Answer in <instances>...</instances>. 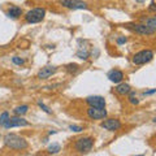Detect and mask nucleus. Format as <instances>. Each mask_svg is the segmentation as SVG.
Segmentation results:
<instances>
[{"mask_svg":"<svg viewBox=\"0 0 156 156\" xmlns=\"http://www.w3.org/2000/svg\"><path fill=\"white\" fill-rule=\"evenodd\" d=\"M4 143H5L7 147L16 151H22L27 148V140L23 136H20L17 134H12V133L4 135Z\"/></svg>","mask_w":156,"mask_h":156,"instance_id":"nucleus-1","label":"nucleus"},{"mask_svg":"<svg viewBox=\"0 0 156 156\" xmlns=\"http://www.w3.org/2000/svg\"><path fill=\"white\" fill-rule=\"evenodd\" d=\"M46 16L44 8H34L25 14V21L27 23H38L41 22Z\"/></svg>","mask_w":156,"mask_h":156,"instance_id":"nucleus-2","label":"nucleus"},{"mask_svg":"<svg viewBox=\"0 0 156 156\" xmlns=\"http://www.w3.org/2000/svg\"><path fill=\"white\" fill-rule=\"evenodd\" d=\"M152 58H154V52L152 51L151 50H143V51L136 52L133 56V62L135 65H143V64L150 62Z\"/></svg>","mask_w":156,"mask_h":156,"instance_id":"nucleus-3","label":"nucleus"},{"mask_svg":"<svg viewBox=\"0 0 156 156\" xmlns=\"http://www.w3.org/2000/svg\"><path fill=\"white\" fill-rule=\"evenodd\" d=\"M94 146V139L91 136H82V138H78L76 140L74 147L78 152H89Z\"/></svg>","mask_w":156,"mask_h":156,"instance_id":"nucleus-4","label":"nucleus"},{"mask_svg":"<svg viewBox=\"0 0 156 156\" xmlns=\"http://www.w3.org/2000/svg\"><path fill=\"white\" fill-rule=\"evenodd\" d=\"M126 27H128L129 30L136 33V34H142V35H150V34L155 33V30L148 27L146 23H128Z\"/></svg>","mask_w":156,"mask_h":156,"instance_id":"nucleus-5","label":"nucleus"},{"mask_svg":"<svg viewBox=\"0 0 156 156\" xmlns=\"http://www.w3.org/2000/svg\"><path fill=\"white\" fill-rule=\"evenodd\" d=\"M29 121L25 119H22L21 116H14V117H9L8 121L4 124L5 129H11V128H21V126H29Z\"/></svg>","mask_w":156,"mask_h":156,"instance_id":"nucleus-6","label":"nucleus"},{"mask_svg":"<svg viewBox=\"0 0 156 156\" xmlns=\"http://www.w3.org/2000/svg\"><path fill=\"white\" fill-rule=\"evenodd\" d=\"M58 3L69 9H87V3L82 0H58Z\"/></svg>","mask_w":156,"mask_h":156,"instance_id":"nucleus-7","label":"nucleus"},{"mask_svg":"<svg viewBox=\"0 0 156 156\" xmlns=\"http://www.w3.org/2000/svg\"><path fill=\"white\" fill-rule=\"evenodd\" d=\"M87 116L91 120H101L107 117V111L104 108H95V107H89L87 109Z\"/></svg>","mask_w":156,"mask_h":156,"instance_id":"nucleus-8","label":"nucleus"},{"mask_svg":"<svg viewBox=\"0 0 156 156\" xmlns=\"http://www.w3.org/2000/svg\"><path fill=\"white\" fill-rule=\"evenodd\" d=\"M100 126L103 129L105 130H109V131H116V130H119L121 129V122H120V120H117V119H108V120H104L103 122L100 124Z\"/></svg>","mask_w":156,"mask_h":156,"instance_id":"nucleus-9","label":"nucleus"},{"mask_svg":"<svg viewBox=\"0 0 156 156\" xmlns=\"http://www.w3.org/2000/svg\"><path fill=\"white\" fill-rule=\"evenodd\" d=\"M87 104L90 107H95V108H105V99L103 96H89L86 99Z\"/></svg>","mask_w":156,"mask_h":156,"instance_id":"nucleus-10","label":"nucleus"},{"mask_svg":"<svg viewBox=\"0 0 156 156\" xmlns=\"http://www.w3.org/2000/svg\"><path fill=\"white\" fill-rule=\"evenodd\" d=\"M56 72H57L56 66H51V65L44 66V68H42V69L38 72V78L39 80H47V78H50L51 76L55 74Z\"/></svg>","mask_w":156,"mask_h":156,"instance_id":"nucleus-11","label":"nucleus"},{"mask_svg":"<svg viewBox=\"0 0 156 156\" xmlns=\"http://www.w3.org/2000/svg\"><path fill=\"white\" fill-rule=\"evenodd\" d=\"M108 78L113 83H121V81L124 80V73L119 69H113L108 73Z\"/></svg>","mask_w":156,"mask_h":156,"instance_id":"nucleus-12","label":"nucleus"},{"mask_svg":"<svg viewBox=\"0 0 156 156\" xmlns=\"http://www.w3.org/2000/svg\"><path fill=\"white\" fill-rule=\"evenodd\" d=\"M115 90H116V92L119 95H126V94H129V92L131 91V87L128 83H119Z\"/></svg>","mask_w":156,"mask_h":156,"instance_id":"nucleus-13","label":"nucleus"},{"mask_svg":"<svg viewBox=\"0 0 156 156\" xmlns=\"http://www.w3.org/2000/svg\"><path fill=\"white\" fill-rule=\"evenodd\" d=\"M7 14H8L9 17H12V18H18L22 14V9L20 8V7H17V5H12L11 8L8 9V13Z\"/></svg>","mask_w":156,"mask_h":156,"instance_id":"nucleus-14","label":"nucleus"},{"mask_svg":"<svg viewBox=\"0 0 156 156\" xmlns=\"http://www.w3.org/2000/svg\"><path fill=\"white\" fill-rule=\"evenodd\" d=\"M27 111H29V107L23 104V105L16 107V108H14V111H13V112H14V115H16V116H22V115H25Z\"/></svg>","mask_w":156,"mask_h":156,"instance_id":"nucleus-15","label":"nucleus"},{"mask_svg":"<svg viewBox=\"0 0 156 156\" xmlns=\"http://www.w3.org/2000/svg\"><path fill=\"white\" fill-rule=\"evenodd\" d=\"M47 151H48V154L55 155V154H57V152H60V151H61V146L57 144V143H53V144H51V146H48Z\"/></svg>","mask_w":156,"mask_h":156,"instance_id":"nucleus-16","label":"nucleus"},{"mask_svg":"<svg viewBox=\"0 0 156 156\" xmlns=\"http://www.w3.org/2000/svg\"><path fill=\"white\" fill-rule=\"evenodd\" d=\"M146 25H147L148 27H151L152 30H155V31H156V16L150 17V18L146 20Z\"/></svg>","mask_w":156,"mask_h":156,"instance_id":"nucleus-17","label":"nucleus"},{"mask_svg":"<svg viewBox=\"0 0 156 156\" xmlns=\"http://www.w3.org/2000/svg\"><path fill=\"white\" fill-rule=\"evenodd\" d=\"M128 100H129V103L133 104V105H136V104L139 103V100L136 99V95H135L134 91H130V92H129V99H128Z\"/></svg>","mask_w":156,"mask_h":156,"instance_id":"nucleus-18","label":"nucleus"},{"mask_svg":"<svg viewBox=\"0 0 156 156\" xmlns=\"http://www.w3.org/2000/svg\"><path fill=\"white\" fill-rule=\"evenodd\" d=\"M8 119H9V113L8 112H3L2 116H0V125L4 126V124L8 121Z\"/></svg>","mask_w":156,"mask_h":156,"instance_id":"nucleus-19","label":"nucleus"},{"mask_svg":"<svg viewBox=\"0 0 156 156\" xmlns=\"http://www.w3.org/2000/svg\"><path fill=\"white\" fill-rule=\"evenodd\" d=\"M77 56L80 57V58H82V60H86L87 57H89V51H82V50H80L77 52Z\"/></svg>","mask_w":156,"mask_h":156,"instance_id":"nucleus-20","label":"nucleus"},{"mask_svg":"<svg viewBox=\"0 0 156 156\" xmlns=\"http://www.w3.org/2000/svg\"><path fill=\"white\" fill-rule=\"evenodd\" d=\"M38 105H39V108H42V111H43V112H46V113H48V115H51V113H52V111L48 108L46 104H43L42 101H38Z\"/></svg>","mask_w":156,"mask_h":156,"instance_id":"nucleus-21","label":"nucleus"},{"mask_svg":"<svg viewBox=\"0 0 156 156\" xmlns=\"http://www.w3.org/2000/svg\"><path fill=\"white\" fill-rule=\"evenodd\" d=\"M66 70L69 73H76L78 70V65L77 64H68L66 65Z\"/></svg>","mask_w":156,"mask_h":156,"instance_id":"nucleus-22","label":"nucleus"},{"mask_svg":"<svg viewBox=\"0 0 156 156\" xmlns=\"http://www.w3.org/2000/svg\"><path fill=\"white\" fill-rule=\"evenodd\" d=\"M12 62L13 64H16V65H22L25 61H23V58H21V57L14 56V57H12Z\"/></svg>","mask_w":156,"mask_h":156,"instance_id":"nucleus-23","label":"nucleus"},{"mask_svg":"<svg viewBox=\"0 0 156 156\" xmlns=\"http://www.w3.org/2000/svg\"><path fill=\"white\" fill-rule=\"evenodd\" d=\"M69 130L76 131V133H80V131L83 130V128H82V126H80V125H70V126H69Z\"/></svg>","mask_w":156,"mask_h":156,"instance_id":"nucleus-24","label":"nucleus"},{"mask_svg":"<svg viewBox=\"0 0 156 156\" xmlns=\"http://www.w3.org/2000/svg\"><path fill=\"white\" fill-rule=\"evenodd\" d=\"M128 42V38H125V37H120V38H117V44H124V43Z\"/></svg>","mask_w":156,"mask_h":156,"instance_id":"nucleus-25","label":"nucleus"},{"mask_svg":"<svg viewBox=\"0 0 156 156\" xmlns=\"http://www.w3.org/2000/svg\"><path fill=\"white\" fill-rule=\"evenodd\" d=\"M148 11H150V12H156V3H155V2H152V3L150 4Z\"/></svg>","mask_w":156,"mask_h":156,"instance_id":"nucleus-26","label":"nucleus"},{"mask_svg":"<svg viewBox=\"0 0 156 156\" xmlns=\"http://www.w3.org/2000/svg\"><path fill=\"white\" fill-rule=\"evenodd\" d=\"M155 92H156V89H151V90L144 91V92H143V95H146V96H147V95H152V94H155Z\"/></svg>","mask_w":156,"mask_h":156,"instance_id":"nucleus-27","label":"nucleus"},{"mask_svg":"<svg viewBox=\"0 0 156 156\" xmlns=\"http://www.w3.org/2000/svg\"><path fill=\"white\" fill-rule=\"evenodd\" d=\"M152 121H154V122H156V116L154 117V119H152Z\"/></svg>","mask_w":156,"mask_h":156,"instance_id":"nucleus-28","label":"nucleus"},{"mask_svg":"<svg viewBox=\"0 0 156 156\" xmlns=\"http://www.w3.org/2000/svg\"><path fill=\"white\" fill-rule=\"evenodd\" d=\"M136 2H139V3H143V2H144V0H136Z\"/></svg>","mask_w":156,"mask_h":156,"instance_id":"nucleus-29","label":"nucleus"},{"mask_svg":"<svg viewBox=\"0 0 156 156\" xmlns=\"http://www.w3.org/2000/svg\"><path fill=\"white\" fill-rule=\"evenodd\" d=\"M135 156H144V155H135Z\"/></svg>","mask_w":156,"mask_h":156,"instance_id":"nucleus-30","label":"nucleus"}]
</instances>
